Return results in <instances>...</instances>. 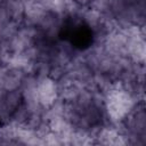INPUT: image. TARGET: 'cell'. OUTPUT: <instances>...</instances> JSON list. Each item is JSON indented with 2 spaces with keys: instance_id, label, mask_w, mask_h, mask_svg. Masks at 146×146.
<instances>
[{
  "instance_id": "2",
  "label": "cell",
  "mask_w": 146,
  "mask_h": 146,
  "mask_svg": "<svg viewBox=\"0 0 146 146\" xmlns=\"http://www.w3.org/2000/svg\"><path fill=\"white\" fill-rule=\"evenodd\" d=\"M128 56L133 63L144 64L145 62V40L144 39H136V40H128L127 42Z\"/></svg>"
},
{
  "instance_id": "1",
  "label": "cell",
  "mask_w": 146,
  "mask_h": 146,
  "mask_svg": "<svg viewBox=\"0 0 146 146\" xmlns=\"http://www.w3.org/2000/svg\"><path fill=\"white\" fill-rule=\"evenodd\" d=\"M36 94H38L39 103L43 107L49 108L58 99L57 82L55 80H52L51 78H49V76H44V78L38 79Z\"/></svg>"
}]
</instances>
